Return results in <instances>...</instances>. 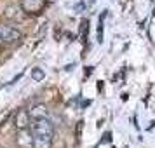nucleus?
I'll return each mask as SVG.
<instances>
[{
  "mask_svg": "<svg viewBox=\"0 0 155 148\" xmlns=\"http://www.w3.org/2000/svg\"><path fill=\"white\" fill-rule=\"evenodd\" d=\"M30 119H44V117H47L49 115V112H47V108L44 105H37V106H33L31 110H30Z\"/></svg>",
  "mask_w": 155,
  "mask_h": 148,
  "instance_id": "6",
  "label": "nucleus"
},
{
  "mask_svg": "<svg viewBox=\"0 0 155 148\" xmlns=\"http://www.w3.org/2000/svg\"><path fill=\"white\" fill-rule=\"evenodd\" d=\"M2 42H4V40H2V38H0V44H2Z\"/></svg>",
  "mask_w": 155,
  "mask_h": 148,
  "instance_id": "8",
  "label": "nucleus"
},
{
  "mask_svg": "<svg viewBox=\"0 0 155 148\" xmlns=\"http://www.w3.org/2000/svg\"><path fill=\"white\" fill-rule=\"evenodd\" d=\"M47 133H54V126L47 117L44 119H35L33 122V134H47Z\"/></svg>",
  "mask_w": 155,
  "mask_h": 148,
  "instance_id": "2",
  "label": "nucleus"
},
{
  "mask_svg": "<svg viewBox=\"0 0 155 148\" xmlns=\"http://www.w3.org/2000/svg\"><path fill=\"white\" fill-rule=\"evenodd\" d=\"M44 7V0H23L21 2V9L25 11V12H33V14H37V12H40Z\"/></svg>",
  "mask_w": 155,
  "mask_h": 148,
  "instance_id": "5",
  "label": "nucleus"
},
{
  "mask_svg": "<svg viewBox=\"0 0 155 148\" xmlns=\"http://www.w3.org/2000/svg\"><path fill=\"white\" fill-rule=\"evenodd\" d=\"M33 148H51L52 145V134H33V140H31Z\"/></svg>",
  "mask_w": 155,
  "mask_h": 148,
  "instance_id": "4",
  "label": "nucleus"
},
{
  "mask_svg": "<svg viewBox=\"0 0 155 148\" xmlns=\"http://www.w3.org/2000/svg\"><path fill=\"white\" fill-rule=\"evenodd\" d=\"M31 78L35 80V82H42L44 78H45V71L42 68H33L31 70Z\"/></svg>",
  "mask_w": 155,
  "mask_h": 148,
  "instance_id": "7",
  "label": "nucleus"
},
{
  "mask_svg": "<svg viewBox=\"0 0 155 148\" xmlns=\"http://www.w3.org/2000/svg\"><path fill=\"white\" fill-rule=\"evenodd\" d=\"M14 126L18 131H26L30 127V113L28 110H18L14 115Z\"/></svg>",
  "mask_w": 155,
  "mask_h": 148,
  "instance_id": "3",
  "label": "nucleus"
},
{
  "mask_svg": "<svg viewBox=\"0 0 155 148\" xmlns=\"http://www.w3.org/2000/svg\"><path fill=\"white\" fill-rule=\"evenodd\" d=\"M0 38L4 42H14V40H19L21 38V31L11 25H4L0 23Z\"/></svg>",
  "mask_w": 155,
  "mask_h": 148,
  "instance_id": "1",
  "label": "nucleus"
}]
</instances>
